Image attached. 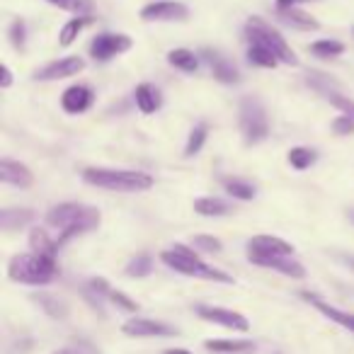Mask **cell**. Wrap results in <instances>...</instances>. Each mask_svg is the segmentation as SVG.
Segmentation results:
<instances>
[{
	"label": "cell",
	"instance_id": "1",
	"mask_svg": "<svg viewBox=\"0 0 354 354\" xmlns=\"http://www.w3.org/2000/svg\"><path fill=\"white\" fill-rule=\"evenodd\" d=\"M100 221H102L100 209L88 207V204H78V202L56 204V207H51L49 214H46V223L61 231V236L56 238V245L59 248L66 245L71 238L83 236V233L97 228Z\"/></svg>",
	"mask_w": 354,
	"mask_h": 354
},
{
	"label": "cell",
	"instance_id": "2",
	"mask_svg": "<svg viewBox=\"0 0 354 354\" xmlns=\"http://www.w3.org/2000/svg\"><path fill=\"white\" fill-rule=\"evenodd\" d=\"M83 183L107 192H146L153 187V177L141 170H114V167H85Z\"/></svg>",
	"mask_w": 354,
	"mask_h": 354
},
{
	"label": "cell",
	"instance_id": "3",
	"mask_svg": "<svg viewBox=\"0 0 354 354\" xmlns=\"http://www.w3.org/2000/svg\"><path fill=\"white\" fill-rule=\"evenodd\" d=\"M160 260L165 262L170 270L180 272V274H185V277H194V279H207V281H218V284H233L231 274H226V272L207 265V262L199 257L197 250L183 245V243H175L170 250L160 252Z\"/></svg>",
	"mask_w": 354,
	"mask_h": 354
},
{
	"label": "cell",
	"instance_id": "4",
	"mask_svg": "<svg viewBox=\"0 0 354 354\" xmlns=\"http://www.w3.org/2000/svg\"><path fill=\"white\" fill-rule=\"evenodd\" d=\"M56 274H59L56 257L41 255V252H22L8 262V277L17 284L46 286L56 279Z\"/></svg>",
	"mask_w": 354,
	"mask_h": 354
},
{
	"label": "cell",
	"instance_id": "5",
	"mask_svg": "<svg viewBox=\"0 0 354 354\" xmlns=\"http://www.w3.org/2000/svg\"><path fill=\"white\" fill-rule=\"evenodd\" d=\"M245 37L250 44H260V46H265V49H270L272 54L279 59V64L299 66V59H296L294 49L286 44V39L279 35V30H274V27L267 20H262V17L252 15L250 20L245 22Z\"/></svg>",
	"mask_w": 354,
	"mask_h": 354
},
{
	"label": "cell",
	"instance_id": "6",
	"mask_svg": "<svg viewBox=\"0 0 354 354\" xmlns=\"http://www.w3.org/2000/svg\"><path fill=\"white\" fill-rule=\"evenodd\" d=\"M238 127H241L245 146H257L270 136V122L267 112L257 97H243L238 109Z\"/></svg>",
	"mask_w": 354,
	"mask_h": 354
},
{
	"label": "cell",
	"instance_id": "7",
	"mask_svg": "<svg viewBox=\"0 0 354 354\" xmlns=\"http://www.w3.org/2000/svg\"><path fill=\"white\" fill-rule=\"evenodd\" d=\"M133 46L131 37L129 35H112V32H102L97 35L93 41H90V56L95 61H112L114 56L127 54L129 49Z\"/></svg>",
	"mask_w": 354,
	"mask_h": 354
},
{
	"label": "cell",
	"instance_id": "8",
	"mask_svg": "<svg viewBox=\"0 0 354 354\" xmlns=\"http://www.w3.org/2000/svg\"><path fill=\"white\" fill-rule=\"evenodd\" d=\"M194 313H197L202 320H207V323L221 325V328L236 330V333H248V330H250V320H248L245 315L238 313V310L223 308V306H204L202 304L194 308Z\"/></svg>",
	"mask_w": 354,
	"mask_h": 354
},
{
	"label": "cell",
	"instance_id": "9",
	"mask_svg": "<svg viewBox=\"0 0 354 354\" xmlns=\"http://www.w3.org/2000/svg\"><path fill=\"white\" fill-rule=\"evenodd\" d=\"M138 17L143 22H185L189 17V8L177 0H158L143 6Z\"/></svg>",
	"mask_w": 354,
	"mask_h": 354
},
{
	"label": "cell",
	"instance_id": "10",
	"mask_svg": "<svg viewBox=\"0 0 354 354\" xmlns=\"http://www.w3.org/2000/svg\"><path fill=\"white\" fill-rule=\"evenodd\" d=\"M122 333L127 337H172V335H177V330L167 323H160V320L136 318L133 315L122 325Z\"/></svg>",
	"mask_w": 354,
	"mask_h": 354
},
{
	"label": "cell",
	"instance_id": "11",
	"mask_svg": "<svg viewBox=\"0 0 354 354\" xmlns=\"http://www.w3.org/2000/svg\"><path fill=\"white\" fill-rule=\"evenodd\" d=\"M294 245L277 236H255L248 241V257H291Z\"/></svg>",
	"mask_w": 354,
	"mask_h": 354
},
{
	"label": "cell",
	"instance_id": "12",
	"mask_svg": "<svg viewBox=\"0 0 354 354\" xmlns=\"http://www.w3.org/2000/svg\"><path fill=\"white\" fill-rule=\"evenodd\" d=\"M85 68V61L80 56H66V59L51 61L44 68H39L35 73V80H41V83H49V80H64L71 78V75H78L80 71Z\"/></svg>",
	"mask_w": 354,
	"mask_h": 354
},
{
	"label": "cell",
	"instance_id": "13",
	"mask_svg": "<svg viewBox=\"0 0 354 354\" xmlns=\"http://www.w3.org/2000/svg\"><path fill=\"white\" fill-rule=\"evenodd\" d=\"M199 56H202V59L209 64V68H212V75L218 80V83H226V85L241 83V71H238L236 66H233L231 61L226 59V56H221L218 51H212V49L199 51Z\"/></svg>",
	"mask_w": 354,
	"mask_h": 354
},
{
	"label": "cell",
	"instance_id": "14",
	"mask_svg": "<svg viewBox=\"0 0 354 354\" xmlns=\"http://www.w3.org/2000/svg\"><path fill=\"white\" fill-rule=\"evenodd\" d=\"M95 102V93L88 88V85H71V88L64 90L61 95V107H64L66 114H83L93 107Z\"/></svg>",
	"mask_w": 354,
	"mask_h": 354
},
{
	"label": "cell",
	"instance_id": "15",
	"mask_svg": "<svg viewBox=\"0 0 354 354\" xmlns=\"http://www.w3.org/2000/svg\"><path fill=\"white\" fill-rule=\"evenodd\" d=\"M0 180L6 185H12V187L27 189L35 183V175H32V170L25 162L12 160V158H3L0 160Z\"/></svg>",
	"mask_w": 354,
	"mask_h": 354
},
{
	"label": "cell",
	"instance_id": "16",
	"mask_svg": "<svg viewBox=\"0 0 354 354\" xmlns=\"http://www.w3.org/2000/svg\"><path fill=\"white\" fill-rule=\"evenodd\" d=\"M252 265L265 267V270H274L284 277H291V279H304L306 270L301 262L291 260V257H248Z\"/></svg>",
	"mask_w": 354,
	"mask_h": 354
},
{
	"label": "cell",
	"instance_id": "17",
	"mask_svg": "<svg viewBox=\"0 0 354 354\" xmlns=\"http://www.w3.org/2000/svg\"><path fill=\"white\" fill-rule=\"evenodd\" d=\"M301 296H304V299L308 301V304L313 306V308H318L320 313L325 315V318H330L333 323L342 325V328H347V330H352V333H354V313H347V310L335 308V306H330L328 301H323L320 296L310 294V291H304Z\"/></svg>",
	"mask_w": 354,
	"mask_h": 354
},
{
	"label": "cell",
	"instance_id": "18",
	"mask_svg": "<svg viewBox=\"0 0 354 354\" xmlns=\"http://www.w3.org/2000/svg\"><path fill=\"white\" fill-rule=\"evenodd\" d=\"M133 100H136V107L141 114H153L160 109L162 104V95L156 85L151 83H141L136 90H133Z\"/></svg>",
	"mask_w": 354,
	"mask_h": 354
},
{
	"label": "cell",
	"instance_id": "19",
	"mask_svg": "<svg viewBox=\"0 0 354 354\" xmlns=\"http://www.w3.org/2000/svg\"><path fill=\"white\" fill-rule=\"evenodd\" d=\"M277 17H279L284 25L289 27H296V30H304V32H315L320 27V22L315 20L313 15H308V12H304L301 8H291V10H281L277 12Z\"/></svg>",
	"mask_w": 354,
	"mask_h": 354
},
{
	"label": "cell",
	"instance_id": "20",
	"mask_svg": "<svg viewBox=\"0 0 354 354\" xmlns=\"http://www.w3.org/2000/svg\"><path fill=\"white\" fill-rule=\"evenodd\" d=\"M32 299L39 304V308L44 310L46 315H51L54 320H66L68 318V304H66L64 299H59V296H51L46 294V291H39V294H35Z\"/></svg>",
	"mask_w": 354,
	"mask_h": 354
},
{
	"label": "cell",
	"instance_id": "21",
	"mask_svg": "<svg viewBox=\"0 0 354 354\" xmlns=\"http://www.w3.org/2000/svg\"><path fill=\"white\" fill-rule=\"evenodd\" d=\"M204 347L209 352H218V354H243V352H250L255 344H252V339H207Z\"/></svg>",
	"mask_w": 354,
	"mask_h": 354
},
{
	"label": "cell",
	"instance_id": "22",
	"mask_svg": "<svg viewBox=\"0 0 354 354\" xmlns=\"http://www.w3.org/2000/svg\"><path fill=\"white\" fill-rule=\"evenodd\" d=\"M194 212H197L199 216L218 218V216L231 214V204L223 202V199H218V197H202V199L194 202Z\"/></svg>",
	"mask_w": 354,
	"mask_h": 354
},
{
	"label": "cell",
	"instance_id": "23",
	"mask_svg": "<svg viewBox=\"0 0 354 354\" xmlns=\"http://www.w3.org/2000/svg\"><path fill=\"white\" fill-rule=\"evenodd\" d=\"M167 64L172 68L183 71V73H194L199 68V54H194L189 49H172L167 54Z\"/></svg>",
	"mask_w": 354,
	"mask_h": 354
},
{
	"label": "cell",
	"instance_id": "24",
	"mask_svg": "<svg viewBox=\"0 0 354 354\" xmlns=\"http://www.w3.org/2000/svg\"><path fill=\"white\" fill-rule=\"evenodd\" d=\"M93 22V15H88V17H71L68 22H66L64 27H61V32H59V44L61 46H71L75 39H78V35L85 30V27Z\"/></svg>",
	"mask_w": 354,
	"mask_h": 354
},
{
	"label": "cell",
	"instance_id": "25",
	"mask_svg": "<svg viewBox=\"0 0 354 354\" xmlns=\"http://www.w3.org/2000/svg\"><path fill=\"white\" fill-rule=\"evenodd\" d=\"M245 56H248V64L257 66V68H277V66H279V59H277L270 49H265V46H260V44L248 46Z\"/></svg>",
	"mask_w": 354,
	"mask_h": 354
},
{
	"label": "cell",
	"instance_id": "26",
	"mask_svg": "<svg viewBox=\"0 0 354 354\" xmlns=\"http://www.w3.org/2000/svg\"><path fill=\"white\" fill-rule=\"evenodd\" d=\"M32 218H35V214L30 209H6V212H0V226L6 228V231H12V228L30 223Z\"/></svg>",
	"mask_w": 354,
	"mask_h": 354
},
{
	"label": "cell",
	"instance_id": "27",
	"mask_svg": "<svg viewBox=\"0 0 354 354\" xmlns=\"http://www.w3.org/2000/svg\"><path fill=\"white\" fill-rule=\"evenodd\" d=\"M30 248H32V252H41V255H51V257H56V252H59L56 241H51V238L46 236V231H41V228H32Z\"/></svg>",
	"mask_w": 354,
	"mask_h": 354
},
{
	"label": "cell",
	"instance_id": "28",
	"mask_svg": "<svg viewBox=\"0 0 354 354\" xmlns=\"http://www.w3.org/2000/svg\"><path fill=\"white\" fill-rule=\"evenodd\" d=\"M151 272H153V257L146 255V252L131 257V260H129V265L124 267V274L133 277V279H143V277H148Z\"/></svg>",
	"mask_w": 354,
	"mask_h": 354
},
{
	"label": "cell",
	"instance_id": "29",
	"mask_svg": "<svg viewBox=\"0 0 354 354\" xmlns=\"http://www.w3.org/2000/svg\"><path fill=\"white\" fill-rule=\"evenodd\" d=\"M315 160H318V153H315L313 148L296 146L289 151V165L294 167V170H308Z\"/></svg>",
	"mask_w": 354,
	"mask_h": 354
},
{
	"label": "cell",
	"instance_id": "30",
	"mask_svg": "<svg viewBox=\"0 0 354 354\" xmlns=\"http://www.w3.org/2000/svg\"><path fill=\"white\" fill-rule=\"evenodd\" d=\"M223 187L231 194L233 199H241V202H250L255 199V187L250 183H243V180H236V177H226L223 180Z\"/></svg>",
	"mask_w": 354,
	"mask_h": 354
},
{
	"label": "cell",
	"instance_id": "31",
	"mask_svg": "<svg viewBox=\"0 0 354 354\" xmlns=\"http://www.w3.org/2000/svg\"><path fill=\"white\" fill-rule=\"evenodd\" d=\"M342 51L344 44L335 39H320L310 44V54L318 56V59H337V56H342Z\"/></svg>",
	"mask_w": 354,
	"mask_h": 354
},
{
	"label": "cell",
	"instance_id": "32",
	"mask_svg": "<svg viewBox=\"0 0 354 354\" xmlns=\"http://www.w3.org/2000/svg\"><path fill=\"white\" fill-rule=\"evenodd\" d=\"M207 136H209V127L207 124H197V127L189 131V138H187V146H185V156L192 158L197 156L199 151L204 148V143H207Z\"/></svg>",
	"mask_w": 354,
	"mask_h": 354
},
{
	"label": "cell",
	"instance_id": "33",
	"mask_svg": "<svg viewBox=\"0 0 354 354\" xmlns=\"http://www.w3.org/2000/svg\"><path fill=\"white\" fill-rule=\"evenodd\" d=\"M10 44L15 46L17 51H25V44H27V25L25 20H12L10 25Z\"/></svg>",
	"mask_w": 354,
	"mask_h": 354
},
{
	"label": "cell",
	"instance_id": "34",
	"mask_svg": "<svg viewBox=\"0 0 354 354\" xmlns=\"http://www.w3.org/2000/svg\"><path fill=\"white\" fill-rule=\"evenodd\" d=\"M192 245H194V250H202V252H221L223 250V243L214 236H194Z\"/></svg>",
	"mask_w": 354,
	"mask_h": 354
},
{
	"label": "cell",
	"instance_id": "35",
	"mask_svg": "<svg viewBox=\"0 0 354 354\" xmlns=\"http://www.w3.org/2000/svg\"><path fill=\"white\" fill-rule=\"evenodd\" d=\"M325 97H328V102L333 104V107H337L342 114H347V117H352L354 119V100H349V97H344V95H339V93H325Z\"/></svg>",
	"mask_w": 354,
	"mask_h": 354
},
{
	"label": "cell",
	"instance_id": "36",
	"mask_svg": "<svg viewBox=\"0 0 354 354\" xmlns=\"http://www.w3.org/2000/svg\"><path fill=\"white\" fill-rule=\"evenodd\" d=\"M109 301H112L114 306H117V308H122V310H127V313H136L138 310V304L133 299H129L127 294H124V291H109V296H107Z\"/></svg>",
	"mask_w": 354,
	"mask_h": 354
},
{
	"label": "cell",
	"instance_id": "37",
	"mask_svg": "<svg viewBox=\"0 0 354 354\" xmlns=\"http://www.w3.org/2000/svg\"><path fill=\"white\" fill-rule=\"evenodd\" d=\"M333 133H337V136H352L354 133V119L347 117V114L335 117L333 119Z\"/></svg>",
	"mask_w": 354,
	"mask_h": 354
},
{
	"label": "cell",
	"instance_id": "38",
	"mask_svg": "<svg viewBox=\"0 0 354 354\" xmlns=\"http://www.w3.org/2000/svg\"><path fill=\"white\" fill-rule=\"evenodd\" d=\"M66 10L73 12L75 17H88V15H93V12H95V3H93V0H71Z\"/></svg>",
	"mask_w": 354,
	"mask_h": 354
},
{
	"label": "cell",
	"instance_id": "39",
	"mask_svg": "<svg viewBox=\"0 0 354 354\" xmlns=\"http://www.w3.org/2000/svg\"><path fill=\"white\" fill-rule=\"evenodd\" d=\"M304 3H315V0H274V8H277V12H281V10H291V8L304 6Z\"/></svg>",
	"mask_w": 354,
	"mask_h": 354
},
{
	"label": "cell",
	"instance_id": "40",
	"mask_svg": "<svg viewBox=\"0 0 354 354\" xmlns=\"http://www.w3.org/2000/svg\"><path fill=\"white\" fill-rule=\"evenodd\" d=\"M12 85V71L10 66H3V78H0V88L8 90Z\"/></svg>",
	"mask_w": 354,
	"mask_h": 354
},
{
	"label": "cell",
	"instance_id": "41",
	"mask_svg": "<svg viewBox=\"0 0 354 354\" xmlns=\"http://www.w3.org/2000/svg\"><path fill=\"white\" fill-rule=\"evenodd\" d=\"M46 3H51V6H59V8H64V10H66L71 0H46Z\"/></svg>",
	"mask_w": 354,
	"mask_h": 354
},
{
	"label": "cell",
	"instance_id": "42",
	"mask_svg": "<svg viewBox=\"0 0 354 354\" xmlns=\"http://www.w3.org/2000/svg\"><path fill=\"white\" fill-rule=\"evenodd\" d=\"M165 354H192L189 349H180V347H175V349H165Z\"/></svg>",
	"mask_w": 354,
	"mask_h": 354
},
{
	"label": "cell",
	"instance_id": "43",
	"mask_svg": "<svg viewBox=\"0 0 354 354\" xmlns=\"http://www.w3.org/2000/svg\"><path fill=\"white\" fill-rule=\"evenodd\" d=\"M51 354H75L73 349H56V352H51Z\"/></svg>",
	"mask_w": 354,
	"mask_h": 354
},
{
	"label": "cell",
	"instance_id": "44",
	"mask_svg": "<svg viewBox=\"0 0 354 354\" xmlns=\"http://www.w3.org/2000/svg\"><path fill=\"white\" fill-rule=\"evenodd\" d=\"M352 35H354V27H352Z\"/></svg>",
	"mask_w": 354,
	"mask_h": 354
}]
</instances>
